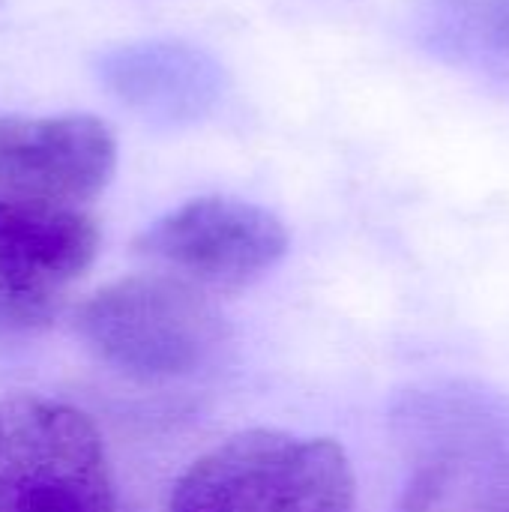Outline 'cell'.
I'll return each mask as SVG.
<instances>
[{"label":"cell","mask_w":509,"mask_h":512,"mask_svg":"<svg viewBox=\"0 0 509 512\" xmlns=\"http://www.w3.org/2000/svg\"><path fill=\"white\" fill-rule=\"evenodd\" d=\"M75 327L102 363L138 381L195 375L228 342V324L210 297L171 273L105 285L78 309Z\"/></svg>","instance_id":"7a4b0ae2"},{"label":"cell","mask_w":509,"mask_h":512,"mask_svg":"<svg viewBox=\"0 0 509 512\" xmlns=\"http://www.w3.org/2000/svg\"><path fill=\"white\" fill-rule=\"evenodd\" d=\"M138 252L201 291H240L285 258L288 231L258 204L213 195L156 219Z\"/></svg>","instance_id":"277c9868"},{"label":"cell","mask_w":509,"mask_h":512,"mask_svg":"<svg viewBox=\"0 0 509 512\" xmlns=\"http://www.w3.org/2000/svg\"><path fill=\"white\" fill-rule=\"evenodd\" d=\"M0 512H120L87 414L42 396L0 402Z\"/></svg>","instance_id":"3957f363"},{"label":"cell","mask_w":509,"mask_h":512,"mask_svg":"<svg viewBox=\"0 0 509 512\" xmlns=\"http://www.w3.org/2000/svg\"><path fill=\"white\" fill-rule=\"evenodd\" d=\"M105 90L153 126H189L207 117L225 90L213 54L174 39L129 42L99 57Z\"/></svg>","instance_id":"52a82bcc"},{"label":"cell","mask_w":509,"mask_h":512,"mask_svg":"<svg viewBox=\"0 0 509 512\" xmlns=\"http://www.w3.org/2000/svg\"><path fill=\"white\" fill-rule=\"evenodd\" d=\"M411 27L435 57L509 78V0H417Z\"/></svg>","instance_id":"ba28073f"},{"label":"cell","mask_w":509,"mask_h":512,"mask_svg":"<svg viewBox=\"0 0 509 512\" xmlns=\"http://www.w3.org/2000/svg\"><path fill=\"white\" fill-rule=\"evenodd\" d=\"M99 252V228L78 207L0 198V333L39 330Z\"/></svg>","instance_id":"5b68a950"},{"label":"cell","mask_w":509,"mask_h":512,"mask_svg":"<svg viewBox=\"0 0 509 512\" xmlns=\"http://www.w3.org/2000/svg\"><path fill=\"white\" fill-rule=\"evenodd\" d=\"M354 504L345 450L279 429H252L213 447L171 495V512H354Z\"/></svg>","instance_id":"6da1fadb"},{"label":"cell","mask_w":509,"mask_h":512,"mask_svg":"<svg viewBox=\"0 0 509 512\" xmlns=\"http://www.w3.org/2000/svg\"><path fill=\"white\" fill-rule=\"evenodd\" d=\"M117 144L90 114L0 117V198L78 207L111 180Z\"/></svg>","instance_id":"8992f818"}]
</instances>
